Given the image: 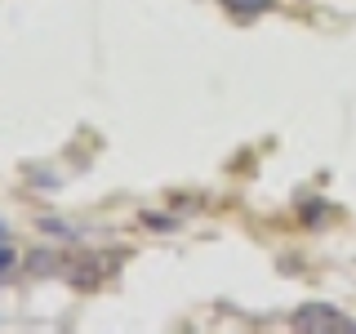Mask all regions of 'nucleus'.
Returning a JSON list of instances; mask_svg holds the SVG:
<instances>
[{
	"label": "nucleus",
	"mask_w": 356,
	"mask_h": 334,
	"mask_svg": "<svg viewBox=\"0 0 356 334\" xmlns=\"http://www.w3.org/2000/svg\"><path fill=\"white\" fill-rule=\"evenodd\" d=\"M0 237H5V223H0Z\"/></svg>",
	"instance_id": "obj_6"
},
{
	"label": "nucleus",
	"mask_w": 356,
	"mask_h": 334,
	"mask_svg": "<svg viewBox=\"0 0 356 334\" xmlns=\"http://www.w3.org/2000/svg\"><path fill=\"white\" fill-rule=\"evenodd\" d=\"M49 267H54L49 254H31V272H49Z\"/></svg>",
	"instance_id": "obj_4"
},
{
	"label": "nucleus",
	"mask_w": 356,
	"mask_h": 334,
	"mask_svg": "<svg viewBox=\"0 0 356 334\" xmlns=\"http://www.w3.org/2000/svg\"><path fill=\"white\" fill-rule=\"evenodd\" d=\"M143 218H147L156 232H170V228H174V218H161V214H143Z\"/></svg>",
	"instance_id": "obj_5"
},
{
	"label": "nucleus",
	"mask_w": 356,
	"mask_h": 334,
	"mask_svg": "<svg viewBox=\"0 0 356 334\" xmlns=\"http://www.w3.org/2000/svg\"><path fill=\"white\" fill-rule=\"evenodd\" d=\"M222 5H227V9H250V14H263L272 0H222Z\"/></svg>",
	"instance_id": "obj_2"
},
{
	"label": "nucleus",
	"mask_w": 356,
	"mask_h": 334,
	"mask_svg": "<svg viewBox=\"0 0 356 334\" xmlns=\"http://www.w3.org/2000/svg\"><path fill=\"white\" fill-rule=\"evenodd\" d=\"M294 330H356V326L343 321L334 308H303L294 312Z\"/></svg>",
	"instance_id": "obj_1"
},
{
	"label": "nucleus",
	"mask_w": 356,
	"mask_h": 334,
	"mask_svg": "<svg viewBox=\"0 0 356 334\" xmlns=\"http://www.w3.org/2000/svg\"><path fill=\"white\" fill-rule=\"evenodd\" d=\"M14 259H18V254H14V245H5V241H0V272H9V267H14Z\"/></svg>",
	"instance_id": "obj_3"
}]
</instances>
